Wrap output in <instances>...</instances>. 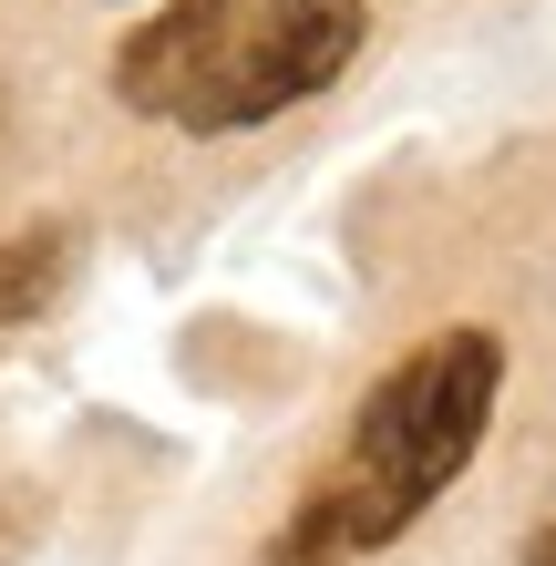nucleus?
<instances>
[{
	"label": "nucleus",
	"mask_w": 556,
	"mask_h": 566,
	"mask_svg": "<svg viewBox=\"0 0 556 566\" xmlns=\"http://www.w3.org/2000/svg\"><path fill=\"white\" fill-rule=\"evenodd\" d=\"M505 391V340L495 329H433L422 350H402L391 371L361 391L350 443L319 463V484L289 505L258 566H350L391 536H412L433 515V494L474 463L484 422Z\"/></svg>",
	"instance_id": "nucleus-1"
},
{
	"label": "nucleus",
	"mask_w": 556,
	"mask_h": 566,
	"mask_svg": "<svg viewBox=\"0 0 556 566\" xmlns=\"http://www.w3.org/2000/svg\"><path fill=\"white\" fill-rule=\"evenodd\" d=\"M350 52H361V0H238L227 52L207 62L176 124L186 135H248V124L310 104L319 83H340Z\"/></svg>",
	"instance_id": "nucleus-2"
},
{
	"label": "nucleus",
	"mask_w": 556,
	"mask_h": 566,
	"mask_svg": "<svg viewBox=\"0 0 556 566\" xmlns=\"http://www.w3.org/2000/svg\"><path fill=\"white\" fill-rule=\"evenodd\" d=\"M227 21H238V0H166V11L114 52V93L135 114H186L196 83H207V62L227 52Z\"/></svg>",
	"instance_id": "nucleus-3"
},
{
	"label": "nucleus",
	"mask_w": 556,
	"mask_h": 566,
	"mask_svg": "<svg viewBox=\"0 0 556 566\" xmlns=\"http://www.w3.org/2000/svg\"><path fill=\"white\" fill-rule=\"evenodd\" d=\"M73 227H21V238H0V350L21 340L31 319L62 298V279H73Z\"/></svg>",
	"instance_id": "nucleus-4"
},
{
	"label": "nucleus",
	"mask_w": 556,
	"mask_h": 566,
	"mask_svg": "<svg viewBox=\"0 0 556 566\" xmlns=\"http://www.w3.org/2000/svg\"><path fill=\"white\" fill-rule=\"evenodd\" d=\"M526 566H556V525H546V536H536V546H526Z\"/></svg>",
	"instance_id": "nucleus-5"
}]
</instances>
